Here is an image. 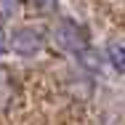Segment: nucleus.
Returning a JSON list of instances; mask_svg holds the SVG:
<instances>
[{"label": "nucleus", "instance_id": "1", "mask_svg": "<svg viewBox=\"0 0 125 125\" xmlns=\"http://www.w3.org/2000/svg\"><path fill=\"white\" fill-rule=\"evenodd\" d=\"M53 40H56V45L61 51H72V53H80V51L88 48V32H85L80 24L69 21V19H64L61 24L56 27Z\"/></svg>", "mask_w": 125, "mask_h": 125}, {"label": "nucleus", "instance_id": "2", "mask_svg": "<svg viewBox=\"0 0 125 125\" xmlns=\"http://www.w3.org/2000/svg\"><path fill=\"white\" fill-rule=\"evenodd\" d=\"M43 35L37 32V29H16L13 35H11V40H5V45L13 51V53H19V56H32V53H37V51L43 48Z\"/></svg>", "mask_w": 125, "mask_h": 125}, {"label": "nucleus", "instance_id": "3", "mask_svg": "<svg viewBox=\"0 0 125 125\" xmlns=\"http://www.w3.org/2000/svg\"><path fill=\"white\" fill-rule=\"evenodd\" d=\"M109 61L115 69L125 72V48L123 45H109Z\"/></svg>", "mask_w": 125, "mask_h": 125}, {"label": "nucleus", "instance_id": "4", "mask_svg": "<svg viewBox=\"0 0 125 125\" xmlns=\"http://www.w3.org/2000/svg\"><path fill=\"white\" fill-rule=\"evenodd\" d=\"M35 3V11L37 13H51V11H56V0H32Z\"/></svg>", "mask_w": 125, "mask_h": 125}, {"label": "nucleus", "instance_id": "5", "mask_svg": "<svg viewBox=\"0 0 125 125\" xmlns=\"http://www.w3.org/2000/svg\"><path fill=\"white\" fill-rule=\"evenodd\" d=\"M19 3H21V0H3V21L11 19V13L19 8Z\"/></svg>", "mask_w": 125, "mask_h": 125}]
</instances>
